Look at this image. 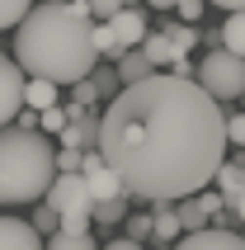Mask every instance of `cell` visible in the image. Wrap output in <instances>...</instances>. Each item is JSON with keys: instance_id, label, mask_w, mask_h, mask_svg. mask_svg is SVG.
Listing matches in <instances>:
<instances>
[{"instance_id": "1", "label": "cell", "mask_w": 245, "mask_h": 250, "mask_svg": "<svg viewBox=\"0 0 245 250\" xmlns=\"http://www.w3.org/2000/svg\"><path fill=\"white\" fill-rule=\"evenodd\" d=\"M226 118L198 81L156 71L127 85L99 118V156L113 166L122 189L146 203H184L203 194L226 166Z\"/></svg>"}, {"instance_id": "2", "label": "cell", "mask_w": 245, "mask_h": 250, "mask_svg": "<svg viewBox=\"0 0 245 250\" xmlns=\"http://www.w3.org/2000/svg\"><path fill=\"white\" fill-rule=\"evenodd\" d=\"M14 62L33 81L81 85L95 76V19L85 5H33L24 24L14 28Z\"/></svg>"}, {"instance_id": "3", "label": "cell", "mask_w": 245, "mask_h": 250, "mask_svg": "<svg viewBox=\"0 0 245 250\" xmlns=\"http://www.w3.org/2000/svg\"><path fill=\"white\" fill-rule=\"evenodd\" d=\"M57 180V146L47 132L0 127V203H33L47 198Z\"/></svg>"}, {"instance_id": "4", "label": "cell", "mask_w": 245, "mask_h": 250, "mask_svg": "<svg viewBox=\"0 0 245 250\" xmlns=\"http://www.w3.org/2000/svg\"><path fill=\"white\" fill-rule=\"evenodd\" d=\"M198 85H203L217 104L245 99V57L226 52V47H212V52L198 62Z\"/></svg>"}, {"instance_id": "5", "label": "cell", "mask_w": 245, "mask_h": 250, "mask_svg": "<svg viewBox=\"0 0 245 250\" xmlns=\"http://www.w3.org/2000/svg\"><path fill=\"white\" fill-rule=\"evenodd\" d=\"M24 71H19V62H10V57L0 52V127H10L19 113H24Z\"/></svg>"}, {"instance_id": "6", "label": "cell", "mask_w": 245, "mask_h": 250, "mask_svg": "<svg viewBox=\"0 0 245 250\" xmlns=\"http://www.w3.org/2000/svg\"><path fill=\"white\" fill-rule=\"evenodd\" d=\"M85 184H90V194H95V203H109V198H132L127 189H122V180L113 175V166L104 161L99 151H85V166H81Z\"/></svg>"}, {"instance_id": "7", "label": "cell", "mask_w": 245, "mask_h": 250, "mask_svg": "<svg viewBox=\"0 0 245 250\" xmlns=\"http://www.w3.org/2000/svg\"><path fill=\"white\" fill-rule=\"evenodd\" d=\"M71 123L61 132V151H99V118L81 104H71Z\"/></svg>"}, {"instance_id": "8", "label": "cell", "mask_w": 245, "mask_h": 250, "mask_svg": "<svg viewBox=\"0 0 245 250\" xmlns=\"http://www.w3.org/2000/svg\"><path fill=\"white\" fill-rule=\"evenodd\" d=\"M175 250H245V236L222 231V227H207V231H193V236L175 241Z\"/></svg>"}, {"instance_id": "9", "label": "cell", "mask_w": 245, "mask_h": 250, "mask_svg": "<svg viewBox=\"0 0 245 250\" xmlns=\"http://www.w3.org/2000/svg\"><path fill=\"white\" fill-rule=\"evenodd\" d=\"M0 250H47L24 217H0Z\"/></svg>"}, {"instance_id": "10", "label": "cell", "mask_w": 245, "mask_h": 250, "mask_svg": "<svg viewBox=\"0 0 245 250\" xmlns=\"http://www.w3.org/2000/svg\"><path fill=\"white\" fill-rule=\"evenodd\" d=\"M109 28H113V38L122 42V52H137V42H146V19H142V10H122Z\"/></svg>"}, {"instance_id": "11", "label": "cell", "mask_w": 245, "mask_h": 250, "mask_svg": "<svg viewBox=\"0 0 245 250\" xmlns=\"http://www.w3.org/2000/svg\"><path fill=\"white\" fill-rule=\"evenodd\" d=\"M151 76H156V62H151V57L142 52V47H137V52H127V57L118 62V81H122V90H127V85L151 81Z\"/></svg>"}, {"instance_id": "12", "label": "cell", "mask_w": 245, "mask_h": 250, "mask_svg": "<svg viewBox=\"0 0 245 250\" xmlns=\"http://www.w3.org/2000/svg\"><path fill=\"white\" fill-rule=\"evenodd\" d=\"M57 90H61V85H52V81H28L24 85V109H33V113L57 109Z\"/></svg>"}, {"instance_id": "13", "label": "cell", "mask_w": 245, "mask_h": 250, "mask_svg": "<svg viewBox=\"0 0 245 250\" xmlns=\"http://www.w3.org/2000/svg\"><path fill=\"white\" fill-rule=\"evenodd\" d=\"M156 241H184V222L175 203H156Z\"/></svg>"}, {"instance_id": "14", "label": "cell", "mask_w": 245, "mask_h": 250, "mask_svg": "<svg viewBox=\"0 0 245 250\" xmlns=\"http://www.w3.org/2000/svg\"><path fill=\"white\" fill-rule=\"evenodd\" d=\"M217 42H222V47H226V52L245 57V10H241V14H226V24H222Z\"/></svg>"}, {"instance_id": "15", "label": "cell", "mask_w": 245, "mask_h": 250, "mask_svg": "<svg viewBox=\"0 0 245 250\" xmlns=\"http://www.w3.org/2000/svg\"><path fill=\"white\" fill-rule=\"evenodd\" d=\"M217 194L226 198V208H236L245 194V180H241V166H222L217 170Z\"/></svg>"}, {"instance_id": "16", "label": "cell", "mask_w": 245, "mask_h": 250, "mask_svg": "<svg viewBox=\"0 0 245 250\" xmlns=\"http://www.w3.org/2000/svg\"><path fill=\"white\" fill-rule=\"evenodd\" d=\"M142 52H146L151 62H156V66H175V62H179V52L170 47V38H165L161 28H156V33H146V42H142Z\"/></svg>"}, {"instance_id": "17", "label": "cell", "mask_w": 245, "mask_h": 250, "mask_svg": "<svg viewBox=\"0 0 245 250\" xmlns=\"http://www.w3.org/2000/svg\"><path fill=\"white\" fill-rule=\"evenodd\" d=\"M179 222H184V236H193V231H207V212L198 208V198H184V203H175Z\"/></svg>"}, {"instance_id": "18", "label": "cell", "mask_w": 245, "mask_h": 250, "mask_svg": "<svg viewBox=\"0 0 245 250\" xmlns=\"http://www.w3.org/2000/svg\"><path fill=\"white\" fill-rule=\"evenodd\" d=\"M161 33L170 38V47L179 52V62H184V57H189V47L198 42V28H193V24H165Z\"/></svg>"}, {"instance_id": "19", "label": "cell", "mask_w": 245, "mask_h": 250, "mask_svg": "<svg viewBox=\"0 0 245 250\" xmlns=\"http://www.w3.org/2000/svg\"><path fill=\"white\" fill-rule=\"evenodd\" d=\"M33 14V0H0V28H19Z\"/></svg>"}, {"instance_id": "20", "label": "cell", "mask_w": 245, "mask_h": 250, "mask_svg": "<svg viewBox=\"0 0 245 250\" xmlns=\"http://www.w3.org/2000/svg\"><path fill=\"white\" fill-rule=\"evenodd\" d=\"M127 203H132V198H109V203H95V222H127V217H132V212H127Z\"/></svg>"}, {"instance_id": "21", "label": "cell", "mask_w": 245, "mask_h": 250, "mask_svg": "<svg viewBox=\"0 0 245 250\" xmlns=\"http://www.w3.org/2000/svg\"><path fill=\"white\" fill-rule=\"evenodd\" d=\"M122 227H127V241H137V246H142L146 236H156V212H132Z\"/></svg>"}, {"instance_id": "22", "label": "cell", "mask_w": 245, "mask_h": 250, "mask_svg": "<svg viewBox=\"0 0 245 250\" xmlns=\"http://www.w3.org/2000/svg\"><path fill=\"white\" fill-rule=\"evenodd\" d=\"M90 81H95V90H99V99H109V104H113V99L122 95V81H118V71H109V66H99L95 76H90Z\"/></svg>"}, {"instance_id": "23", "label": "cell", "mask_w": 245, "mask_h": 250, "mask_svg": "<svg viewBox=\"0 0 245 250\" xmlns=\"http://www.w3.org/2000/svg\"><path fill=\"white\" fill-rule=\"evenodd\" d=\"M95 47H99V57H113V62H122V57H127V52H122V42L113 38L109 24H95Z\"/></svg>"}, {"instance_id": "24", "label": "cell", "mask_w": 245, "mask_h": 250, "mask_svg": "<svg viewBox=\"0 0 245 250\" xmlns=\"http://www.w3.org/2000/svg\"><path fill=\"white\" fill-rule=\"evenodd\" d=\"M122 10H127L122 0H90V19H95V24H113Z\"/></svg>"}, {"instance_id": "25", "label": "cell", "mask_w": 245, "mask_h": 250, "mask_svg": "<svg viewBox=\"0 0 245 250\" xmlns=\"http://www.w3.org/2000/svg\"><path fill=\"white\" fill-rule=\"evenodd\" d=\"M47 250H99L95 236H71V231H57L52 241H47Z\"/></svg>"}, {"instance_id": "26", "label": "cell", "mask_w": 245, "mask_h": 250, "mask_svg": "<svg viewBox=\"0 0 245 250\" xmlns=\"http://www.w3.org/2000/svg\"><path fill=\"white\" fill-rule=\"evenodd\" d=\"M38 123H42V132H57V137H61V132H66V123H71V113L57 104V109H47V113H42Z\"/></svg>"}, {"instance_id": "27", "label": "cell", "mask_w": 245, "mask_h": 250, "mask_svg": "<svg viewBox=\"0 0 245 250\" xmlns=\"http://www.w3.org/2000/svg\"><path fill=\"white\" fill-rule=\"evenodd\" d=\"M33 231H52V236H57V231H61V217H57V212L42 203V208L33 212Z\"/></svg>"}, {"instance_id": "28", "label": "cell", "mask_w": 245, "mask_h": 250, "mask_svg": "<svg viewBox=\"0 0 245 250\" xmlns=\"http://www.w3.org/2000/svg\"><path fill=\"white\" fill-rule=\"evenodd\" d=\"M71 95H76V104H81V109H90V104L99 99V90H95V81H81V85H71Z\"/></svg>"}, {"instance_id": "29", "label": "cell", "mask_w": 245, "mask_h": 250, "mask_svg": "<svg viewBox=\"0 0 245 250\" xmlns=\"http://www.w3.org/2000/svg\"><path fill=\"white\" fill-rule=\"evenodd\" d=\"M198 208H203V212H207V222H212V217H222L226 198H222V194H198Z\"/></svg>"}, {"instance_id": "30", "label": "cell", "mask_w": 245, "mask_h": 250, "mask_svg": "<svg viewBox=\"0 0 245 250\" xmlns=\"http://www.w3.org/2000/svg\"><path fill=\"white\" fill-rule=\"evenodd\" d=\"M226 142H231V146H245V113L226 118Z\"/></svg>"}, {"instance_id": "31", "label": "cell", "mask_w": 245, "mask_h": 250, "mask_svg": "<svg viewBox=\"0 0 245 250\" xmlns=\"http://www.w3.org/2000/svg\"><path fill=\"white\" fill-rule=\"evenodd\" d=\"M207 5H222L226 14H241V10H245V0H207Z\"/></svg>"}, {"instance_id": "32", "label": "cell", "mask_w": 245, "mask_h": 250, "mask_svg": "<svg viewBox=\"0 0 245 250\" xmlns=\"http://www.w3.org/2000/svg\"><path fill=\"white\" fill-rule=\"evenodd\" d=\"M104 250H142V246H137V241H127V236H122V241H109V246H104Z\"/></svg>"}, {"instance_id": "33", "label": "cell", "mask_w": 245, "mask_h": 250, "mask_svg": "<svg viewBox=\"0 0 245 250\" xmlns=\"http://www.w3.org/2000/svg\"><path fill=\"white\" fill-rule=\"evenodd\" d=\"M151 10H175V0H146Z\"/></svg>"}, {"instance_id": "34", "label": "cell", "mask_w": 245, "mask_h": 250, "mask_svg": "<svg viewBox=\"0 0 245 250\" xmlns=\"http://www.w3.org/2000/svg\"><path fill=\"white\" fill-rule=\"evenodd\" d=\"M231 212H236V217H241V222H245V194H241V203H236Z\"/></svg>"}, {"instance_id": "35", "label": "cell", "mask_w": 245, "mask_h": 250, "mask_svg": "<svg viewBox=\"0 0 245 250\" xmlns=\"http://www.w3.org/2000/svg\"><path fill=\"white\" fill-rule=\"evenodd\" d=\"M122 5H127V10H137V0H122Z\"/></svg>"}, {"instance_id": "36", "label": "cell", "mask_w": 245, "mask_h": 250, "mask_svg": "<svg viewBox=\"0 0 245 250\" xmlns=\"http://www.w3.org/2000/svg\"><path fill=\"white\" fill-rule=\"evenodd\" d=\"M47 5H61V0H47Z\"/></svg>"}]
</instances>
